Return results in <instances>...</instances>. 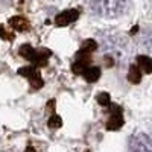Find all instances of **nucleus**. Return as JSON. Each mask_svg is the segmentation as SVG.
<instances>
[{
    "label": "nucleus",
    "instance_id": "3",
    "mask_svg": "<svg viewBox=\"0 0 152 152\" xmlns=\"http://www.w3.org/2000/svg\"><path fill=\"white\" fill-rule=\"evenodd\" d=\"M128 152H152V138L146 134H135L131 137Z\"/></svg>",
    "mask_w": 152,
    "mask_h": 152
},
{
    "label": "nucleus",
    "instance_id": "5",
    "mask_svg": "<svg viewBox=\"0 0 152 152\" xmlns=\"http://www.w3.org/2000/svg\"><path fill=\"white\" fill-rule=\"evenodd\" d=\"M79 17V11L78 9H66L59 12V14L55 17V24L56 26H69V24L75 23Z\"/></svg>",
    "mask_w": 152,
    "mask_h": 152
},
{
    "label": "nucleus",
    "instance_id": "4",
    "mask_svg": "<svg viewBox=\"0 0 152 152\" xmlns=\"http://www.w3.org/2000/svg\"><path fill=\"white\" fill-rule=\"evenodd\" d=\"M111 110H110V119L107 122V129L110 131H117L123 126V117H122V108L117 107V105H110Z\"/></svg>",
    "mask_w": 152,
    "mask_h": 152
},
{
    "label": "nucleus",
    "instance_id": "9",
    "mask_svg": "<svg viewBox=\"0 0 152 152\" xmlns=\"http://www.w3.org/2000/svg\"><path fill=\"white\" fill-rule=\"evenodd\" d=\"M82 75H84V78H85L87 82H96V81L100 78V69H99V67H93V66H90L88 69L84 70Z\"/></svg>",
    "mask_w": 152,
    "mask_h": 152
},
{
    "label": "nucleus",
    "instance_id": "7",
    "mask_svg": "<svg viewBox=\"0 0 152 152\" xmlns=\"http://www.w3.org/2000/svg\"><path fill=\"white\" fill-rule=\"evenodd\" d=\"M91 62V56H90V53H87V52H82L81 50V53L78 55V59L75 61V64H73V67H72V70L75 72V73H84V70L85 69H88Z\"/></svg>",
    "mask_w": 152,
    "mask_h": 152
},
{
    "label": "nucleus",
    "instance_id": "11",
    "mask_svg": "<svg viewBox=\"0 0 152 152\" xmlns=\"http://www.w3.org/2000/svg\"><path fill=\"white\" fill-rule=\"evenodd\" d=\"M9 24H11L14 29H17V31H26V29L29 28L28 20H24L23 17H12V18L9 20Z\"/></svg>",
    "mask_w": 152,
    "mask_h": 152
},
{
    "label": "nucleus",
    "instance_id": "1",
    "mask_svg": "<svg viewBox=\"0 0 152 152\" xmlns=\"http://www.w3.org/2000/svg\"><path fill=\"white\" fill-rule=\"evenodd\" d=\"M90 6L97 15L113 18L123 12L126 0H90Z\"/></svg>",
    "mask_w": 152,
    "mask_h": 152
},
{
    "label": "nucleus",
    "instance_id": "12",
    "mask_svg": "<svg viewBox=\"0 0 152 152\" xmlns=\"http://www.w3.org/2000/svg\"><path fill=\"white\" fill-rule=\"evenodd\" d=\"M96 100L99 102V105H102V107H110V105H111V99H110V94H108V93H100V94H97Z\"/></svg>",
    "mask_w": 152,
    "mask_h": 152
},
{
    "label": "nucleus",
    "instance_id": "14",
    "mask_svg": "<svg viewBox=\"0 0 152 152\" xmlns=\"http://www.w3.org/2000/svg\"><path fill=\"white\" fill-rule=\"evenodd\" d=\"M94 49H96V43H94L93 40H88V41H85V43H84V46H82V52L91 53Z\"/></svg>",
    "mask_w": 152,
    "mask_h": 152
},
{
    "label": "nucleus",
    "instance_id": "16",
    "mask_svg": "<svg viewBox=\"0 0 152 152\" xmlns=\"http://www.w3.org/2000/svg\"><path fill=\"white\" fill-rule=\"evenodd\" d=\"M24 152H35V149H34V148H28V149L24 151Z\"/></svg>",
    "mask_w": 152,
    "mask_h": 152
},
{
    "label": "nucleus",
    "instance_id": "6",
    "mask_svg": "<svg viewBox=\"0 0 152 152\" xmlns=\"http://www.w3.org/2000/svg\"><path fill=\"white\" fill-rule=\"evenodd\" d=\"M18 73L26 76V78L31 81V84H32V88H35V90H38V88L43 85V81H41V78H40V73H38L34 67H24V69H20Z\"/></svg>",
    "mask_w": 152,
    "mask_h": 152
},
{
    "label": "nucleus",
    "instance_id": "8",
    "mask_svg": "<svg viewBox=\"0 0 152 152\" xmlns=\"http://www.w3.org/2000/svg\"><path fill=\"white\" fill-rule=\"evenodd\" d=\"M137 66L142 73H152V59L146 55H140L137 58Z\"/></svg>",
    "mask_w": 152,
    "mask_h": 152
},
{
    "label": "nucleus",
    "instance_id": "13",
    "mask_svg": "<svg viewBox=\"0 0 152 152\" xmlns=\"http://www.w3.org/2000/svg\"><path fill=\"white\" fill-rule=\"evenodd\" d=\"M47 125H49V126H50V128H52V129H55V128H61V125H62V120H61V117H59V116H56V114H53V116L49 119Z\"/></svg>",
    "mask_w": 152,
    "mask_h": 152
},
{
    "label": "nucleus",
    "instance_id": "15",
    "mask_svg": "<svg viewBox=\"0 0 152 152\" xmlns=\"http://www.w3.org/2000/svg\"><path fill=\"white\" fill-rule=\"evenodd\" d=\"M0 37H2V38H9V35H8V34H6L2 28H0Z\"/></svg>",
    "mask_w": 152,
    "mask_h": 152
},
{
    "label": "nucleus",
    "instance_id": "2",
    "mask_svg": "<svg viewBox=\"0 0 152 152\" xmlns=\"http://www.w3.org/2000/svg\"><path fill=\"white\" fill-rule=\"evenodd\" d=\"M20 55H21L23 58L32 61L34 64L43 66L44 62H46V59L50 56V52H49V50H46V49H44V50H35V49H32L29 44H24V46L20 47Z\"/></svg>",
    "mask_w": 152,
    "mask_h": 152
},
{
    "label": "nucleus",
    "instance_id": "10",
    "mask_svg": "<svg viewBox=\"0 0 152 152\" xmlns=\"http://www.w3.org/2000/svg\"><path fill=\"white\" fill-rule=\"evenodd\" d=\"M128 81L132 84H138L142 81V70L138 69L137 64H132L128 70Z\"/></svg>",
    "mask_w": 152,
    "mask_h": 152
}]
</instances>
